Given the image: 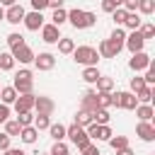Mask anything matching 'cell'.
<instances>
[{
    "instance_id": "1",
    "label": "cell",
    "mask_w": 155,
    "mask_h": 155,
    "mask_svg": "<svg viewBox=\"0 0 155 155\" xmlns=\"http://www.w3.org/2000/svg\"><path fill=\"white\" fill-rule=\"evenodd\" d=\"M68 22H70L75 29H90V27H94V24H97V15H94V12H87V10L75 7V10H70V12H68Z\"/></svg>"
},
{
    "instance_id": "2",
    "label": "cell",
    "mask_w": 155,
    "mask_h": 155,
    "mask_svg": "<svg viewBox=\"0 0 155 155\" xmlns=\"http://www.w3.org/2000/svg\"><path fill=\"white\" fill-rule=\"evenodd\" d=\"M73 61L80 63V65H85V68H87V65H97L99 53H97V48H92V46H75Z\"/></svg>"
},
{
    "instance_id": "3",
    "label": "cell",
    "mask_w": 155,
    "mask_h": 155,
    "mask_svg": "<svg viewBox=\"0 0 155 155\" xmlns=\"http://www.w3.org/2000/svg\"><path fill=\"white\" fill-rule=\"evenodd\" d=\"M12 87L17 90V94H29L34 90V78H31V70L22 68L19 73H15L12 78Z\"/></svg>"
},
{
    "instance_id": "4",
    "label": "cell",
    "mask_w": 155,
    "mask_h": 155,
    "mask_svg": "<svg viewBox=\"0 0 155 155\" xmlns=\"http://www.w3.org/2000/svg\"><path fill=\"white\" fill-rule=\"evenodd\" d=\"M65 138H70V143L78 148V150H82V148H87L92 140H90V136L85 133V128L82 126H78V124H73V126H65Z\"/></svg>"
},
{
    "instance_id": "5",
    "label": "cell",
    "mask_w": 155,
    "mask_h": 155,
    "mask_svg": "<svg viewBox=\"0 0 155 155\" xmlns=\"http://www.w3.org/2000/svg\"><path fill=\"white\" fill-rule=\"evenodd\" d=\"M111 102H114V107L128 109V111H133L138 107V99H136L133 92H116V94H111Z\"/></svg>"
},
{
    "instance_id": "6",
    "label": "cell",
    "mask_w": 155,
    "mask_h": 155,
    "mask_svg": "<svg viewBox=\"0 0 155 155\" xmlns=\"http://www.w3.org/2000/svg\"><path fill=\"white\" fill-rule=\"evenodd\" d=\"M85 133L90 136V140H109V138L114 136V131L109 128V124H107V126H97V124H90V126L85 128Z\"/></svg>"
},
{
    "instance_id": "7",
    "label": "cell",
    "mask_w": 155,
    "mask_h": 155,
    "mask_svg": "<svg viewBox=\"0 0 155 155\" xmlns=\"http://www.w3.org/2000/svg\"><path fill=\"white\" fill-rule=\"evenodd\" d=\"M34 109H36V114L51 116V114L56 111V102H53L51 97H46V94H39V97H34Z\"/></svg>"
},
{
    "instance_id": "8",
    "label": "cell",
    "mask_w": 155,
    "mask_h": 155,
    "mask_svg": "<svg viewBox=\"0 0 155 155\" xmlns=\"http://www.w3.org/2000/svg\"><path fill=\"white\" fill-rule=\"evenodd\" d=\"M150 63H153V58H150L145 51H138V53H133V56H131L128 68H131V70H136V73H140V70H145Z\"/></svg>"
},
{
    "instance_id": "9",
    "label": "cell",
    "mask_w": 155,
    "mask_h": 155,
    "mask_svg": "<svg viewBox=\"0 0 155 155\" xmlns=\"http://www.w3.org/2000/svg\"><path fill=\"white\" fill-rule=\"evenodd\" d=\"M22 22H24V27H27L29 31H39V29L44 27V12H34V10H31V12L24 15Z\"/></svg>"
},
{
    "instance_id": "10",
    "label": "cell",
    "mask_w": 155,
    "mask_h": 155,
    "mask_svg": "<svg viewBox=\"0 0 155 155\" xmlns=\"http://www.w3.org/2000/svg\"><path fill=\"white\" fill-rule=\"evenodd\" d=\"M143 46H145V39H143L138 31H131V34H126L124 48H128L131 53H138V51H143Z\"/></svg>"
},
{
    "instance_id": "11",
    "label": "cell",
    "mask_w": 155,
    "mask_h": 155,
    "mask_svg": "<svg viewBox=\"0 0 155 155\" xmlns=\"http://www.w3.org/2000/svg\"><path fill=\"white\" fill-rule=\"evenodd\" d=\"M34 65H36V70H53L56 56L48 53V51H44V53H39V56H34Z\"/></svg>"
},
{
    "instance_id": "12",
    "label": "cell",
    "mask_w": 155,
    "mask_h": 155,
    "mask_svg": "<svg viewBox=\"0 0 155 155\" xmlns=\"http://www.w3.org/2000/svg\"><path fill=\"white\" fill-rule=\"evenodd\" d=\"M34 92H29V94H19L17 99H15V111L17 114H24V111H31L34 109Z\"/></svg>"
},
{
    "instance_id": "13",
    "label": "cell",
    "mask_w": 155,
    "mask_h": 155,
    "mask_svg": "<svg viewBox=\"0 0 155 155\" xmlns=\"http://www.w3.org/2000/svg\"><path fill=\"white\" fill-rule=\"evenodd\" d=\"M58 39H61V31H58V27L56 24H44L41 27V41L44 44H58Z\"/></svg>"
},
{
    "instance_id": "14",
    "label": "cell",
    "mask_w": 155,
    "mask_h": 155,
    "mask_svg": "<svg viewBox=\"0 0 155 155\" xmlns=\"http://www.w3.org/2000/svg\"><path fill=\"white\" fill-rule=\"evenodd\" d=\"M107 41L111 44V48H114V53L119 56V53H121V48H124V41H126V31H124L121 27H114V31H111V36H109Z\"/></svg>"
},
{
    "instance_id": "15",
    "label": "cell",
    "mask_w": 155,
    "mask_h": 155,
    "mask_svg": "<svg viewBox=\"0 0 155 155\" xmlns=\"http://www.w3.org/2000/svg\"><path fill=\"white\" fill-rule=\"evenodd\" d=\"M136 136H138L140 140L150 143V140H155V126H153L150 121H140V124L136 126Z\"/></svg>"
},
{
    "instance_id": "16",
    "label": "cell",
    "mask_w": 155,
    "mask_h": 155,
    "mask_svg": "<svg viewBox=\"0 0 155 155\" xmlns=\"http://www.w3.org/2000/svg\"><path fill=\"white\" fill-rule=\"evenodd\" d=\"M24 15H27V12H24V7L17 2V5H12V7H7V10H5V22H10V24H19V22L24 19Z\"/></svg>"
},
{
    "instance_id": "17",
    "label": "cell",
    "mask_w": 155,
    "mask_h": 155,
    "mask_svg": "<svg viewBox=\"0 0 155 155\" xmlns=\"http://www.w3.org/2000/svg\"><path fill=\"white\" fill-rule=\"evenodd\" d=\"M10 53H12V58H15V61H19V63H34V56H36L27 44H24V46H19V48H12Z\"/></svg>"
},
{
    "instance_id": "18",
    "label": "cell",
    "mask_w": 155,
    "mask_h": 155,
    "mask_svg": "<svg viewBox=\"0 0 155 155\" xmlns=\"http://www.w3.org/2000/svg\"><path fill=\"white\" fill-rule=\"evenodd\" d=\"M17 97H19V94H17V90H15L12 85L0 87V102H2V104H7V107H10V104H15V99H17Z\"/></svg>"
},
{
    "instance_id": "19",
    "label": "cell",
    "mask_w": 155,
    "mask_h": 155,
    "mask_svg": "<svg viewBox=\"0 0 155 155\" xmlns=\"http://www.w3.org/2000/svg\"><path fill=\"white\" fill-rule=\"evenodd\" d=\"M80 109H85V111H94L97 109V92L94 90H87L82 94V107Z\"/></svg>"
},
{
    "instance_id": "20",
    "label": "cell",
    "mask_w": 155,
    "mask_h": 155,
    "mask_svg": "<svg viewBox=\"0 0 155 155\" xmlns=\"http://www.w3.org/2000/svg\"><path fill=\"white\" fill-rule=\"evenodd\" d=\"M19 138H22V143L31 145V143H36V138H39V131H36L34 126H24V128L19 131Z\"/></svg>"
},
{
    "instance_id": "21",
    "label": "cell",
    "mask_w": 155,
    "mask_h": 155,
    "mask_svg": "<svg viewBox=\"0 0 155 155\" xmlns=\"http://www.w3.org/2000/svg\"><path fill=\"white\" fill-rule=\"evenodd\" d=\"M109 121H111L109 109H94V111H92V124H97V126H107Z\"/></svg>"
},
{
    "instance_id": "22",
    "label": "cell",
    "mask_w": 155,
    "mask_h": 155,
    "mask_svg": "<svg viewBox=\"0 0 155 155\" xmlns=\"http://www.w3.org/2000/svg\"><path fill=\"white\" fill-rule=\"evenodd\" d=\"M143 24V19H140V15L138 12H128L126 15V22H124V27H128L131 31H138V27Z\"/></svg>"
},
{
    "instance_id": "23",
    "label": "cell",
    "mask_w": 155,
    "mask_h": 155,
    "mask_svg": "<svg viewBox=\"0 0 155 155\" xmlns=\"http://www.w3.org/2000/svg\"><path fill=\"white\" fill-rule=\"evenodd\" d=\"M97 53H99V58H116V53H114V48H111V44H109L107 39H102V41H99Z\"/></svg>"
},
{
    "instance_id": "24",
    "label": "cell",
    "mask_w": 155,
    "mask_h": 155,
    "mask_svg": "<svg viewBox=\"0 0 155 155\" xmlns=\"http://www.w3.org/2000/svg\"><path fill=\"white\" fill-rule=\"evenodd\" d=\"M99 75H102V73L97 70V65H87V68L82 70V80H85V82H90V85H94V82L99 80Z\"/></svg>"
},
{
    "instance_id": "25",
    "label": "cell",
    "mask_w": 155,
    "mask_h": 155,
    "mask_svg": "<svg viewBox=\"0 0 155 155\" xmlns=\"http://www.w3.org/2000/svg\"><path fill=\"white\" fill-rule=\"evenodd\" d=\"M73 51H75V41L68 39V36H61V39H58V53H65V56H68V53H73Z\"/></svg>"
},
{
    "instance_id": "26",
    "label": "cell",
    "mask_w": 155,
    "mask_h": 155,
    "mask_svg": "<svg viewBox=\"0 0 155 155\" xmlns=\"http://www.w3.org/2000/svg\"><path fill=\"white\" fill-rule=\"evenodd\" d=\"M133 111H136V116H138L140 121H150V119H153V107H150V104H138Z\"/></svg>"
},
{
    "instance_id": "27",
    "label": "cell",
    "mask_w": 155,
    "mask_h": 155,
    "mask_svg": "<svg viewBox=\"0 0 155 155\" xmlns=\"http://www.w3.org/2000/svg\"><path fill=\"white\" fill-rule=\"evenodd\" d=\"M75 124H78V126H82V128H87V126L92 124V111L78 109V114H75Z\"/></svg>"
},
{
    "instance_id": "28",
    "label": "cell",
    "mask_w": 155,
    "mask_h": 155,
    "mask_svg": "<svg viewBox=\"0 0 155 155\" xmlns=\"http://www.w3.org/2000/svg\"><path fill=\"white\" fill-rule=\"evenodd\" d=\"M31 126H34L36 131H48V126H51V116H46V114H36Z\"/></svg>"
},
{
    "instance_id": "29",
    "label": "cell",
    "mask_w": 155,
    "mask_h": 155,
    "mask_svg": "<svg viewBox=\"0 0 155 155\" xmlns=\"http://www.w3.org/2000/svg\"><path fill=\"white\" fill-rule=\"evenodd\" d=\"M48 133H51L53 143H56V140H65V126H63V124H51V126H48Z\"/></svg>"
},
{
    "instance_id": "30",
    "label": "cell",
    "mask_w": 155,
    "mask_h": 155,
    "mask_svg": "<svg viewBox=\"0 0 155 155\" xmlns=\"http://www.w3.org/2000/svg\"><path fill=\"white\" fill-rule=\"evenodd\" d=\"M109 107H114L111 92H97V109H109Z\"/></svg>"
},
{
    "instance_id": "31",
    "label": "cell",
    "mask_w": 155,
    "mask_h": 155,
    "mask_svg": "<svg viewBox=\"0 0 155 155\" xmlns=\"http://www.w3.org/2000/svg\"><path fill=\"white\" fill-rule=\"evenodd\" d=\"M68 22V12L63 10V7H58V10H53V15H51V24H56V27H61V24H65Z\"/></svg>"
},
{
    "instance_id": "32",
    "label": "cell",
    "mask_w": 155,
    "mask_h": 155,
    "mask_svg": "<svg viewBox=\"0 0 155 155\" xmlns=\"http://www.w3.org/2000/svg\"><path fill=\"white\" fill-rule=\"evenodd\" d=\"M94 85H97V92H111L114 90V80L111 78H104V75H99V80Z\"/></svg>"
},
{
    "instance_id": "33",
    "label": "cell",
    "mask_w": 155,
    "mask_h": 155,
    "mask_svg": "<svg viewBox=\"0 0 155 155\" xmlns=\"http://www.w3.org/2000/svg\"><path fill=\"white\" fill-rule=\"evenodd\" d=\"M136 99L143 102V104H150V99H153V85H145L143 90H138L136 92Z\"/></svg>"
},
{
    "instance_id": "34",
    "label": "cell",
    "mask_w": 155,
    "mask_h": 155,
    "mask_svg": "<svg viewBox=\"0 0 155 155\" xmlns=\"http://www.w3.org/2000/svg\"><path fill=\"white\" fill-rule=\"evenodd\" d=\"M19 131H22V126L17 124V119H7V121H5V133H7L10 138L19 136Z\"/></svg>"
},
{
    "instance_id": "35",
    "label": "cell",
    "mask_w": 155,
    "mask_h": 155,
    "mask_svg": "<svg viewBox=\"0 0 155 155\" xmlns=\"http://www.w3.org/2000/svg\"><path fill=\"white\" fill-rule=\"evenodd\" d=\"M138 34H140L145 41H148V39H153V36H155V24H150V22H143V24L138 27Z\"/></svg>"
},
{
    "instance_id": "36",
    "label": "cell",
    "mask_w": 155,
    "mask_h": 155,
    "mask_svg": "<svg viewBox=\"0 0 155 155\" xmlns=\"http://www.w3.org/2000/svg\"><path fill=\"white\" fill-rule=\"evenodd\" d=\"M107 143H109V145H111L114 150H121V148H128V138H126V136H111V138H109Z\"/></svg>"
},
{
    "instance_id": "37",
    "label": "cell",
    "mask_w": 155,
    "mask_h": 155,
    "mask_svg": "<svg viewBox=\"0 0 155 155\" xmlns=\"http://www.w3.org/2000/svg\"><path fill=\"white\" fill-rule=\"evenodd\" d=\"M140 15H153L155 12V0H138V10Z\"/></svg>"
},
{
    "instance_id": "38",
    "label": "cell",
    "mask_w": 155,
    "mask_h": 155,
    "mask_svg": "<svg viewBox=\"0 0 155 155\" xmlns=\"http://www.w3.org/2000/svg\"><path fill=\"white\" fill-rule=\"evenodd\" d=\"M27 41H24V36L22 34H17V31H12L10 36H7V46L10 48H19V46H24Z\"/></svg>"
},
{
    "instance_id": "39",
    "label": "cell",
    "mask_w": 155,
    "mask_h": 155,
    "mask_svg": "<svg viewBox=\"0 0 155 155\" xmlns=\"http://www.w3.org/2000/svg\"><path fill=\"white\" fill-rule=\"evenodd\" d=\"M12 68H15L12 53H0V70H12Z\"/></svg>"
},
{
    "instance_id": "40",
    "label": "cell",
    "mask_w": 155,
    "mask_h": 155,
    "mask_svg": "<svg viewBox=\"0 0 155 155\" xmlns=\"http://www.w3.org/2000/svg\"><path fill=\"white\" fill-rule=\"evenodd\" d=\"M126 15H128V12H126L124 7H116V10L111 12V19H114V24H116V27H121V24L126 22Z\"/></svg>"
},
{
    "instance_id": "41",
    "label": "cell",
    "mask_w": 155,
    "mask_h": 155,
    "mask_svg": "<svg viewBox=\"0 0 155 155\" xmlns=\"http://www.w3.org/2000/svg\"><path fill=\"white\" fill-rule=\"evenodd\" d=\"M17 124L24 128V126H31L34 124V114L31 111H24V114H17Z\"/></svg>"
},
{
    "instance_id": "42",
    "label": "cell",
    "mask_w": 155,
    "mask_h": 155,
    "mask_svg": "<svg viewBox=\"0 0 155 155\" xmlns=\"http://www.w3.org/2000/svg\"><path fill=\"white\" fill-rule=\"evenodd\" d=\"M48 153H51V155H65V153H70V148H68L63 140H56V143H53V148H51Z\"/></svg>"
},
{
    "instance_id": "43",
    "label": "cell",
    "mask_w": 155,
    "mask_h": 155,
    "mask_svg": "<svg viewBox=\"0 0 155 155\" xmlns=\"http://www.w3.org/2000/svg\"><path fill=\"white\" fill-rule=\"evenodd\" d=\"M124 5V0H102V10L104 12H114L116 7H121Z\"/></svg>"
},
{
    "instance_id": "44",
    "label": "cell",
    "mask_w": 155,
    "mask_h": 155,
    "mask_svg": "<svg viewBox=\"0 0 155 155\" xmlns=\"http://www.w3.org/2000/svg\"><path fill=\"white\" fill-rule=\"evenodd\" d=\"M143 80H145V85H153V82H155V65H153V63L145 68V75H143Z\"/></svg>"
},
{
    "instance_id": "45",
    "label": "cell",
    "mask_w": 155,
    "mask_h": 155,
    "mask_svg": "<svg viewBox=\"0 0 155 155\" xmlns=\"http://www.w3.org/2000/svg\"><path fill=\"white\" fill-rule=\"evenodd\" d=\"M143 87H145V80H143V78H131V90H128V92L136 94V92L143 90Z\"/></svg>"
},
{
    "instance_id": "46",
    "label": "cell",
    "mask_w": 155,
    "mask_h": 155,
    "mask_svg": "<svg viewBox=\"0 0 155 155\" xmlns=\"http://www.w3.org/2000/svg\"><path fill=\"white\" fill-rule=\"evenodd\" d=\"M29 2H31V10L34 12H44L48 7V0H29Z\"/></svg>"
},
{
    "instance_id": "47",
    "label": "cell",
    "mask_w": 155,
    "mask_h": 155,
    "mask_svg": "<svg viewBox=\"0 0 155 155\" xmlns=\"http://www.w3.org/2000/svg\"><path fill=\"white\" fill-rule=\"evenodd\" d=\"M10 143H12V138H10L7 133H0V150H2V153H5L7 148H12Z\"/></svg>"
},
{
    "instance_id": "48",
    "label": "cell",
    "mask_w": 155,
    "mask_h": 155,
    "mask_svg": "<svg viewBox=\"0 0 155 155\" xmlns=\"http://www.w3.org/2000/svg\"><path fill=\"white\" fill-rule=\"evenodd\" d=\"M126 12H136L138 10V0H124V5H121Z\"/></svg>"
},
{
    "instance_id": "49",
    "label": "cell",
    "mask_w": 155,
    "mask_h": 155,
    "mask_svg": "<svg viewBox=\"0 0 155 155\" xmlns=\"http://www.w3.org/2000/svg\"><path fill=\"white\" fill-rule=\"evenodd\" d=\"M80 153H82V155H102V153H99V148H97L94 143H90V145H87V148H82Z\"/></svg>"
},
{
    "instance_id": "50",
    "label": "cell",
    "mask_w": 155,
    "mask_h": 155,
    "mask_svg": "<svg viewBox=\"0 0 155 155\" xmlns=\"http://www.w3.org/2000/svg\"><path fill=\"white\" fill-rule=\"evenodd\" d=\"M7 119H10V107H7V104H2V102H0V124H5V121H7Z\"/></svg>"
},
{
    "instance_id": "51",
    "label": "cell",
    "mask_w": 155,
    "mask_h": 155,
    "mask_svg": "<svg viewBox=\"0 0 155 155\" xmlns=\"http://www.w3.org/2000/svg\"><path fill=\"white\" fill-rule=\"evenodd\" d=\"M5 155H27V153H24L22 148H7V150H5Z\"/></svg>"
},
{
    "instance_id": "52",
    "label": "cell",
    "mask_w": 155,
    "mask_h": 155,
    "mask_svg": "<svg viewBox=\"0 0 155 155\" xmlns=\"http://www.w3.org/2000/svg\"><path fill=\"white\" fill-rule=\"evenodd\" d=\"M63 2H65V0H48V7L58 10V7H63Z\"/></svg>"
},
{
    "instance_id": "53",
    "label": "cell",
    "mask_w": 155,
    "mask_h": 155,
    "mask_svg": "<svg viewBox=\"0 0 155 155\" xmlns=\"http://www.w3.org/2000/svg\"><path fill=\"white\" fill-rule=\"evenodd\" d=\"M116 155H136L133 150H131V145L128 148H121V150H116Z\"/></svg>"
},
{
    "instance_id": "54",
    "label": "cell",
    "mask_w": 155,
    "mask_h": 155,
    "mask_svg": "<svg viewBox=\"0 0 155 155\" xmlns=\"http://www.w3.org/2000/svg\"><path fill=\"white\" fill-rule=\"evenodd\" d=\"M0 5L2 7H12V5H17V0H0Z\"/></svg>"
},
{
    "instance_id": "55",
    "label": "cell",
    "mask_w": 155,
    "mask_h": 155,
    "mask_svg": "<svg viewBox=\"0 0 155 155\" xmlns=\"http://www.w3.org/2000/svg\"><path fill=\"white\" fill-rule=\"evenodd\" d=\"M0 19H5V7L0 5Z\"/></svg>"
},
{
    "instance_id": "56",
    "label": "cell",
    "mask_w": 155,
    "mask_h": 155,
    "mask_svg": "<svg viewBox=\"0 0 155 155\" xmlns=\"http://www.w3.org/2000/svg\"><path fill=\"white\" fill-rule=\"evenodd\" d=\"M44 155H51V153H44Z\"/></svg>"
},
{
    "instance_id": "57",
    "label": "cell",
    "mask_w": 155,
    "mask_h": 155,
    "mask_svg": "<svg viewBox=\"0 0 155 155\" xmlns=\"http://www.w3.org/2000/svg\"><path fill=\"white\" fill-rule=\"evenodd\" d=\"M65 155H70V153H65Z\"/></svg>"
}]
</instances>
